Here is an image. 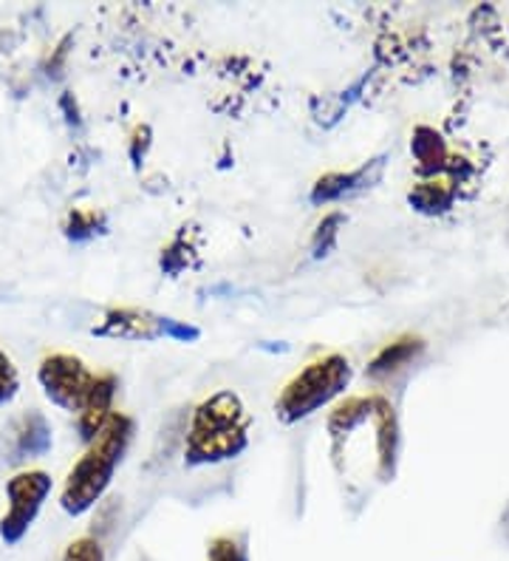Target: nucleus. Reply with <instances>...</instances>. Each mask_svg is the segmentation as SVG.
Returning <instances> with one entry per match:
<instances>
[{
  "instance_id": "f257e3e1",
  "label": "nucleus",
  "mask_w": 509,
  "mask_h": 561,
  "mask_svg": "<svg viewBox=\"0 0 509 561\" xmlns=\"http://www.w3.org/2000/svg\"><path fill=\"white\" fill-rule=\"evenodd\" d=\"M252 417L241 394L221 389L193 409L184 439V466L204 468L238 459L250 448Z\"/></svg>"
},
{
  "instance_id": "f03ea898",
  "label": "nucleus",
  "mask_w": 509,
  "mask_h": 561,
  "mask_svg": "<svg viewBox=\"0 0 509 561\" xmlns=\"http://www.w3.org/2000/svg\"><path fill=\"white\" fill-rule=\"evenodd\" d=\"M134 420L123 411H114L108 425L85 445V451L71 466L60 491V507L68 516L77 519V516H85L100 505L102 496L108 493L111 482H114L116 468L123 466L125 454L134 443Z\"/></svg>"
},
{
  "instance_id": "7ed1b4c3",
  "label": "nucleus",
  "mask_w": 509,
  "mask_h": 561,
  "mask_svg": "<svg viewBox=\"0 0 509 561\" xmlns=\"http://www.w3.org/2000/svg\"><path fill=\"white\" fill-rule=\"evenodd\" d=\"M354 380V366L343 352H332L305 363L303 369L284 386L275 400V414L284 425H294L312 417L346 394Z\"/></svg>"
},
{
  "instance_id": "20e7f679",
  "label": "nucleus",
  "mask_w": 509,
  "mask_h": 561,
  "mask_svg": "<svg viewBox=\"0 0 509 561\" xmlns=\"http://www.w3.org/2000/svg\"><path fill=\"white\" fill-rule=\"evenodd\" d=\"M94 337H114V341H178L193 343L201 337V329L176 318L157 316L150 309L139 307H116L108 309L102 321L91 329Z\"/></svg>"
},
{
  "instance_id": "39448f33",
  "label": "nucleus",
  "mask_w": 509,
  "mask_h": 561,
  "mask_svg": "<svg viewBox=\"0 0 509 561\" xmlns=\"http://www.w3.org/2000/svg\"><path fill=\"white\" fill-rule=\"evenodd\" d=\"M51 488L55 482L46 471H21L7 482V514L0 519V539L7 548H14L26 539Z\"/></svg>"
},
{
  "instance_id": "423d86ee",
  "label": "nucleus",
  "mask_w": 509,
  "mask_h": 561,
  "mask_svg": "<svg viewBox=\"0 0 509 561\" xmlns=\"http://www.w3.org/2000/svg\"><path fill=\"white\" fill-rule=\"evenodd\" d=\"M96 375L85 366V360L71 352H51L37 366V383L57 409L80 414L82 403L94 389Z\"/></svg>"
},
{
  "instance_id": "0eeeda50",
  "label": "nucleus",
  "mask_w": 509,
  "mask_h": 561,
  "mask_svg": "<svg viewBox=\"0 0 509 561\" xmlns=\"http://www.w3.org/2000/svg\"><path fill=\"white\" fill-rule=\"evenodd\" d=\"M382 168H385V159L380 157L360 164L357 171L326 173V176H320L312 185L309 202L320 207V205H332V202H339V199H348V196H357V193L368 191L373 182H380Z\"/></svg>"
},
{
  "instance_id": "6e6552de",
  "label": "nucleus",
  "mask_w": 509,
  "mask_h": 561,
  "mask_svg": "<svg viewBox=\"0 0 509 561\" xmlns=\"http://www.w3.org/2000/svg\"><path fill=\"white\" fill-rule=\"evenodd\" d=\"M116 391H119V377L114 371H102L96 375L94 389L82 403L80 414H77V428H80L82 443L89 445L96 434L108 425V420L114 417V400Z\"/></svg>"
},
{
  "instance_id": "1a4fd4ad",
  "label": "nucleus",
  "mask_w": 509,
  "mask_h": 561,
  "mask_svg": "<svg viewBox=\"0 0 509 561\" xmlns=\"http://www.w3.org/2000/svg\"><path fill=\"white\" fill-rule=\"evenodd\" d=\"M198 241H201V233H198L196 225H184L173 241L167 247H162V255H159V267L162 273H167L170 278L182 275L184 270H193L198 264Z\"/></svg>"
},
{
  "instance_id": "9d476101",
  "label": "nucleus",
  "mask_w": 509,
  "mask_h": 561,
  "mask_svg": "<svg viewBox=\"0 0 509 561\" xmlns=\"http://www.w3.org/2000/svg\"><path fill=\"white\" fill-rule=\"evenodd\" d=\"M14 451L21 457L37 459L51 451V425L43 411H26L14 425Z\"/></svg>"
},
{
  "instance_id": "9b49d317",
  "label": "nucleus",
  "mask_w": 509,
  "mask_h": 561,
  "mask_svg": "<svg viewBox=\"0 0 509 561\" xmlns=\"http://www.w3.org/2000/svg\"><path fill=\"white\" fill-rule=\"evenodd\" d=\"M425 352V341L414 335H405V337H396L394 343H387L382 346L373 360L368 363V375L371 377H387V375H396L400 369H405L407 363H414L416 357Z\"/></svg>"
},
{
  "instance_id": "f8f14e48",
  "label": "nucleus",
  "mask_w": 509,
  "mask_h": 561,
  "mask_svg": "<svg viewBox=\"0 0 509 561\" xmlns=\"http://www.w3.org/2000/svg\"><path fill=\"white\" fill-rule=\"evenodd\" d=\"M410 151H414L421 171L433 173V176L448 164V145H444V139H441L433 128H428V125L416 128L414 139H410Z\"/></svg>"
},
{
  "instance_id": "ddd939ff",
  "label": "nucleus",
  "mask_w": 509,
  "mask_h": 561,
  "mask_svg": "<svg viewBox=\"0 0 509 561\" xmlns=\"http://www.w3.org/2000/svg\"><path fill=\"white\" fill-rule=\"evenodd\" d=\"M108 230V216L96 207H74L62 221V233L68 241H91Z\"/></svg>"
},
{
  "instance_id": "4468645a",
  "label": "nucleus",
  "mask_w": 509,
  "mask_h": 561,
  "mask_svg": "<svg viewBox=\"0 0 509 561\" xmlns=\"http://www.w3.org/2000/svg\"><path fill=\"white\" fill-rule=\"evenodd\" d=\"M453 193L455 187L450 185L448 179H430V182H419V185L410 191V205L416 207L419 213H441L448 210L450 202H453Z\"/></svg>"
},
{
  "instance_id": "2eb2a0df",
  "label": "nucleus",
  "mask_w": 509,
  "mask_h": 561,
  "mask_svg": "<svg viewBox=\"0 0 509 561\" xmlns=\"http://www.w3.org/2000/svg\"><path fill=\"white\" fill-rule=\"evenodd\" d=\"M204 561H252L250 553V534L246 530H230L218 534L207 545V559Z\"/></svg>"
},
{
  "instance_id": "dca6fc26",
  "label": "nucleus",
  "mask_w": 509,
  "mask_h": 561,
  "mask_svg": "<svg viewBox=\"0 0 509 561\" xmlns=\"http://www.w3.org/2000/svg\"><path fill=\"white\" fill-rule=\"evenodd\" d=\"M346 225V213L332 210L323 216V221L317 225L312 236V259H326L332 253L334 247H337L339 239V227Z\"/></svg>"
},
{
  "instance_id": "f3484780",
  "label": "nucleus",
  "mask_w": 509,
  "mask_h": 561,
  "mask_svg": "<svg viewBox=\"0 0 509 561\" xmlns=\"http://www.w3.org/2000/svg\"><path fill=\"white\" fill-rule=\"evenodd\" d=\"M60 561H108V556L96 536H80V539L68 541Z\"/></svg>"
},
{
  "instance_id": "a211bd4d",
  "label": "nucleus",
  "mask_w": 509,
  "mask_h": 561,
  "mask_svg": "<svg viewBox=\"0 0 509 561\" xmlns=\"http://www.w3.org/2000/svg\"><path fill=\"white\" fill-rule=\"evenodd\" d=\"M21 391V371L14 366L12 357L0 350V405H9Z\"/></svg>"
},
{
  "instance_id": "6ab92c4d",
  "label": "nucleus",
  "mask_w": 509,
  "mask_h": 561,
  "mask_svg": "<svg viewBox=\"0 0 509 561\" xmlns=\"http://www.w3.org/2000/svg\"><path fill=\"white\" fill-rule=\"evenodd\" d=\"M150 145V128L148 125H142V128L134 130V142H130V157H134V164L136 159H139V148H142V153L148 151Z\"/></svg>"
}]
</instances>
